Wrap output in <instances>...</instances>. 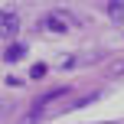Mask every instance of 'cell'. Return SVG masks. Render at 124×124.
I'll list each match as a JSON object with an SVG mask.
<instances>
[{
	"label": "cell",
	"instance_id": "obj_3",
	"mask_svg": "<svg viewBox=\"0 0 124 124\" xmlns=\"http://www.w3.org/2000/svg\"><path fill=\"white\" fill-rule=\"evenodd\" d=\"M23 56H26V46H23V43H13V46H7V52H3V59H7V62H20Z\"/></svg>",
	"mask_w": 124,
	"mask_h": 124
},
{
	"label": "cell",
	"instance_id": "obj_6",
	"mask_svg": "<svg viewBox=\"0 0 124 124\" xmlns=\"http://www.w3.org/2000/svg\"><path fill=\"white\" fill-rule=\"evenodd\" d=\"M105 72L111 75V78H118V75H124V59H118V62H111V65H108Z\"/></svg>",
	"mask_w": 124,
	"mask_h": 124
},
{
	"label": "cell",
	"instance_id": "obj_7",
	"mask_svg": "<svg viewBox=\"0 0 124 124\" xmlns=\"http://www.w3.org/2000/svg\"><path fill=\"white\" fill-rule=\"evenodd\" d=\"M46 72H49V69H46V65H33V69H30V78H43Z\"/></svg>",
	"mask_w": 124,
	"mask_h": 124
},
{
	"label": "cell",
	"instance_id": "obj_8",
	"mask_svg": "<svg viewBox=\"0 0 124 124\" xmlns=\"http://www.w3.org/2000/svg\"><path fill=\"white\" fill-rule=\"evenodd\" d=\"M105 124H111V121H105Z\"/></svg>",
	"mask_w": 124,
	"mask_h": 124
},
{
	"label": "cell",
	"instance_id": "obj_1",
	"mask_svg": "<svg viewBox=\"0 0 124 124\" xmlns=\"http://www.w3.org/2000/svg\"><path fill=\"white\" fill-rule=\"evenodd\" d=\"M72 95V85H62V88H52V92H46V95H39L36 98V111H46V105H52V101H62V98H69Z\"/></svg>",
	"mask_w": 124,
	"mask_h": 124
},
{
	"label": "cell",
	"instance_id": "obj_5",
	"mask_svg": "<svg viewBox=\"0 0 124 124\" xmlns=\"http://www.w3.org/2000/svg\"><path fill=\"white\" fill-rule=\"evenodd\" d=\"M105 10L111 13V20H124V0H118V3H108Z\"/></svg>",
	"mask_w": 124,
	"mask_h": 124
},
{
	"label": "cell",
	"instance_id": "obj_4",
	"mask_svg": "<svg viewBox=\"0 0 124 124\" xmlns=\"http://www.w3.org/2000/svg\"><path fill=\"white\" fill-rule=\"evenodd\" d=\"M46 30H52V33H65V20H62L59 13H52V16H46Z\"/></svg>",
	"mask_w": 124,
	"mask_h": 124
},
{
	"label": "cell",
	"instance_id": "obj_2",
	"mask_svg": "<svg viewBox=\"0 0 124 124\" xmlns=\"http://www.w3.org/2000/svg\"><path fill=\"white\" fill-rule=\"evenodd\" d=\"M0 26H3V36H13V33H16V13H10V10H7L3 13V16H0Z\"/></svg>",
	"mask_w": 124,
	"mask_h": 124
}]
</instances>
